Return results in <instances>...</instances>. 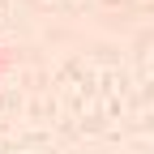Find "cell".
<instances>
[{"label":"cell","mask_w":154,"mask_h":154,"mask_svg":"<svg viewBox=\"0 0 154 154\" xmlns=\"http://www.w3.org/2000/svg\"><path fill=\"white\" fill-rule=\"evenodd\" d=\"M0 69H5V47H0Z\"/></svg>","instance_id":"6da1fadb"}]
</instances>
